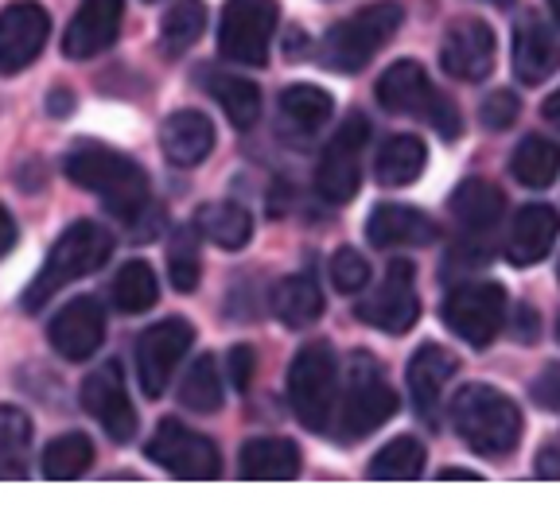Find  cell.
Listing matches in <instances>:
<instances>
[{"mask_svg":"<svg viewBox=\"0 0 560 505\" xmlns=\"http://www.w3.org/2000/svg\"><path fill=\"white\" fill-rule=\"evenodd\" d=\"M62 172L74 187L97 195L105 207L114 210L121 222H140L152 210V195H149V175L137 160L121 156V152L94 144V140H82L67 152L62 160Z\"/></svg>","mask_w":560,"mask_h":505,"instance_id":"1","label":"cell"},{"mask_svg":"<svg viewBox=\"0 0 560 505\" xmlns=\"http://www.w3.org/2000/svg\"><path fill=\"white\" fill-rule=\"evenodd\" d=\"M114 252V237L109 230L97 222H74L59 234V242L47 252L44 269L35 272V280L24 292V312H39L44 304H51L62 287H70L74 280L97 272Z\"/></svg>","mask_w":560,"mask_h":505,"instance_id":"2","label":"cell"},{"mask_svg":"<svg viewBox=\"0 0 560 505\" xmlns=\"http://www.w3.org/2000/svg\"><path fill=\"white\" fill-rule=\"evenodd\" d=\"M452 427L475 455L502 459L522 439V412L506 392L490 385H464L452 397Z\"/></svg>","mask_w":560,"mask_h":505,"instance_id":"3","label":"cell"},{"mask_svg":"<svg viewBox=\"0 0 560 505\" xmlns=\"http://www.w3.org/2000/svg\"><path fill=\"white\" fill-rule=\"evenodd\" d=\"M289 404L307 432H327L339 404V357L331 342H307L289 366Z\"/></svg>","mask_w":560,"mask_h":505,"instance_id":"4","label":"cell"},{"mask_svg":"<svg viewBox=\"0 0 560 505\" xmlns=\"http://www.w3.org/2000/svg\"><path fill=\"white\" fill-rule=\"evenodd\" d=\"M401 20H405V9L394 4V0L366 4V9L339 20V24L324 35V47H319V51H324V62L331 70H342V74H354V70L366 67V62L394 39Z\"/></svg>","mask_w":560,"mask_h":505,"instance_id":"5","label":"cell"},{"mask_svg":"<svg viewBox=\"0 0 560 505\" xmlns=\"http://www.w3.org/2000/svg\"><path fill=\"white\" fill-rule=\"evenodd\" d=\"M377 105L389 109V114L424 117V121L447 140L459 137V109H455V102L440 94L429 74H424V67L412 59L394 62V67L377 79Z\"/></svg>","mask_w":560,"mask_h":505,"instance_id":"6","label":"cell"},{"mask_svg":"<svg viewBox=\"0 0 560 505\" xmlns=\"http://www.w3.org/2000/svg\"><path fill=\"white\" fill-rule=\"evenodd\" d=\"M335 424H339L342 439H362L374 427L397 412V392L385 381L382 366L370 354H354L347 366V389H342V404H335Z\"/></svg>","mask_w":560,"mask_h":505,"instance_id":"7","label":"cell"},{"mask_svg":"<svg viewBox=\"0 0 560 505\" xmlns=\"http://www.w3.org/2000/svg\"><path fill=\"white\" fill-rule=\"evenodd\" d=\"M506 214V195L490 179H464L452 195V219L459 226V245L452 261L482 265L490 257V234Z\"/></svg>","mask_w":560,"mask_h":505,"instance_id":"8","label":"cell"},{"mask_svg":"<svg viewBox=\"0 0 560 505\" xmlns=\"http://www.w3.org/2000/svg\"><path fill=\"white\" fill-rule=\"evenodd\" d=\"M277 24V0H226L219 16V51L242 67H265Z\"/></svg>","mask_w":560,"mask_h":505,"instance_id":"9","label":"cell"},{"mask_svg":"<svg viewBox=\"0 0 560 505\" xmlns=\"http://www.w3.org/2000/svg\"><path fill=\"white\" fill-rule=\"evenodd\" d=\"M444 322L467 347H490L506 322V287L499 280H471L447 292Z\"/></svg>","mask_w":560,"mask_h":505,"instance_id":"10","label":"cell"},{"mask_svg":"<svg viewBox=\"0 0 560 505\" xmlns=\"http://www.w3.org/2000/svg\"><path fill=\"white\" fill-rule=\"evenodd\" d=\"M370 149V121L362 114H350L342 129L327 140L319 167H315V191L327 202H350L362 184V156Z\"/></svg>","mask_w":560,"mask_h":505,"instance_id":"11","label":"cell"},{"mask_svg":"<svg viewBox=\"0 0 560 505\" xmlns=\"http://www.w3.org/2000/svg\"><path fill=\"white\" fill-rule=\"evenodd\" d=\"M149 459H156L172 479L184 482H210L222 474L219 444L184 427L179 420H164L156 427V436L149 439Z\"/></svg>","mask_w":560,"mask_h":505,"instance_id":"12","label":"cell"},{"mask_svg":"<svg viewBox=\"0 0 560 505\" xmlns=\"http://www.w3.org/2000/svg\"><path fill=\"white\" fill-rule=\"evenodd\" d=\"M191 342H195V327L187 319H179V315H172V319H160L156 327H149V331L140 334V342H137V377H140V389H144V397H152V401H156L160 392L167 389L175 366L187 357Z\"/></svg>","mask_w":560,"mask_h":505,"instance_id":"13","label":"cell"},{"mask_svg":"<svg viewBox=\"0 0 560 505\" xmlns=\"http://www.w3.org/2000/svg\"><path fill=\"white\" fill-rule=\"evenodd\" d=\"M82 409L105 427V436L114 444H129L137 436V409L125 389V374L117 362H105L82 381Z\"/></svg>","mask_w":560,"mask_h":505,"instance_id":"14","label":"cell"},{"mask_svg":"<svg viewBox=\"0 0 560 505\" xmlns=\"http://www.w3.org/2000/svg\"><path fill=\"white\" fill-rule=\"evenodd\" d=\"M409 261H394L385 280L377 284V292L359 304V319L377 327L385 334H405L412 322L420 319V296H417V280H412Z\"/></svg>","mask_w":560,"mask_h":505,"instance_id":"15","label":"cell"},{"mask_svg":"<svg viewBox=\"0 0 560 505\" xmlns=\"http://www.w3.org/2000/svg\"><path fill=\"white\" fill-rule=\"evenodd\" d=\"M51 35V16L32 0H20L0 12V74H20L32 67Z\"/></svg>","mask_w":560,"mask_h":505,"instance_id":"16","label":"cell"},{"mask_svg":"<svg viewBox=\"0 0 560 505\" xmlns=\"http://www.w3.org/2000/svg\"><path fill=\"white\" fill-rule=\"evenodd\" d=\"M440 67L459 82H482L494 70V32L479 16L455 20L440 47Z\"/></svg>","mask_w":560,"mask_h":505,"instance_id":"17","label":"cell"},{"mask_svg":"<svg viewBox=\"0 0 560 505\" xmlns=\"http://www.w3.org/2000/svg\"><path fill=\"white\" fill-rule=\"evenodd\" d=\"M121 20L125 0H82L79 12L70 16L67 32H62V55L82 62L109 51L121 35Z\"/></svg>","mask_w":560,"mask_h":505,"instance_id":"18","label":"cell"},{"mask_svg":"<svg viewBox=\"0 0 560 505\" xmlns=\"http://www.w3.org/2000/svg\"><path fill=\"white\" fill-rule=\"evenodd\" d=\"M47 334H51V347L59 357H67V362H86V357H94V350L102 347V339H105L102 304H97L94 296L70 300L51 319Z\"/></svg>","mask_w":560,"mask_h":505,"instance_id":"19","label":"cell"},{"mask_svg":"<svg viewBox=\"0 0 560 505\" xmlns=\"http://www.w3.org/2000/svg\"><path fill=\"white\" fill-rule=\"evenodd\" d=\"M455 369H459V357L447 347H436V342H424L412 354L405 377H409V401L420 420H429V424L440 420V401H444V389L455 377Z\"/></svg>","mask_w":560,"mask_h":505,"instance_id":"20","label":"cell"},{"mask_svg":"<svg viewBox=\"0 0 560 505\" xmlns=\"http://www.w3.org/2000/svg\"><path fill=\"white\" fill-rule=\"evenodd\" d=\"M366 237H370V245H377V249H397V245L420 249V245H436L440 226L417 207L382 202V207H374V214L366 219Z\"/></svg>","mask_w":560,"mask_h":505,"instance_id":"21","label":"cell"},{"mask_svg":"<svg viewBox=\"0 0 560 505\" xmlns=\"http://www.w3.org/2000/svg\"><path fill=\"white\" fill-rule=\"evenodd\" d=\"M560 67V39L537 16L517 20L514 27V74L525 86L552 79Z\"/></svg>","mask_w":560,"mask_h":505,"instance_id":"22","label":"cell"},{"mask_svg":"<svg viewBox=\"0 0 560 505\" xmlns=\"http://www.w3.org/2000/svg\"><path fill=\"white\" fill-rule=\"evenodd\" d=\"M560 234V214L545 202H534V207H522L514 219V230H510L506 242V257L517 269H529V265L545 261L552 252V242Z\"/></svg>","mask_w":560,"mask_h":505,"instance_id":"23","label":"cell"},{"mask_svg":"<svg viewBox=\"0 0 560 505\" xmlns=\"http://www.w3.org/2000/svg\"><path fill=\"white\" fill-rule=\"evenodd\" d=\"M160 149L175 167H195L210 156L214 149V125L199 109H179L160 129Z\"/></svg>","mask_w":560,"mask_h":505,"instance_id":"24","label":"cell"},{"mask_svg":"<svg viewBox=\"0 0 560 505\" xmlns=\"http://www.w3.org/2000/svg\"><path fill=\"white\" fill-rule=\"evenodd\" d=\"M300 474V447L292 439L261 436L242 447V479L254 482H284Z\"/></svg>","mask_w":560,"mask_h":505,"instance_id":"25","label":"cell"},{"mask_svg":"<svg viewBox=\"0 0 560 505\" xmlns=\"http://www.w3.org/2000/svg\"><path fill=\"white\" fill-rule=\"evenodd\" d=\"M424 164H429L424 140L412 137V132H397V137H389L382 149H377L374 175H377V184H385V187H409L420 179Z\"/></svg>","mask_w":560,"mask_h":505,"instance_id":"26","label":"cell"},{"mask_svg":"<svg viewBox=\"0 0 560 505\" xmlns=\"http://www.w3.org/2000/svg\"><path fill=\"white\" fill-rule=\"evenodd\" d=\"M272 312L284 327L292 331H304L312 327L319 315H324V292L315 284V277L307 272H296V277H284L277 287H272Z\"/></svg>","mask_w":560,"mask_h":505,"instance_id":"27","label":"cell"},{"mask_svg":"<svg viewBox=\"0 0 560 505\" xmlns=\"http://www.w3.org/2000/svg\"><path fill=\"white\" fill-rule=\"evenodd\" d=\"M195 234H202L207 242L219 245V249L237 252L254 237V219L237 202H210V207L199 210V219H195Z\"/></svg>","mask_w":560,"mask_h":505,"instance_id":"28","label":"cell"},{"mask_svg":"<svg viewBox=\"0 0 560 505\" xmlns=\"http://www.w3.org/2000/svg\"><path fill=\"white\" fill-rule=\"evenodd\" d=\"M277 109H280V121H284V129L307 137V132L324 129L327 117H331V109H335V102H331V94H327V90L307 86V82H296V86H289L284 94H280Z\"/></svg>","mask_w":560,"mask_h":505,"instance_id":"29","label":"cell"},{"mask_svg":"<svg viewBox=\"0 0 560 505\" xmlns=\"http://www.w3.org/2000/svg\"><path fill=\"white\" fill-rule=\"evenodd\" d=\"M510 172L522 187L545 191L560 175V144H552L549 137H525L510 160Z\"/></svg>","mask_w":560,"mask_h":505,"instance_id":"30","label":"cell"},{"mask_svg":"<svg viewBox=\"0 0 560 505\" xmlns=\"http://www.w3.org/2000/svg\"><path fill=\"white\" fill-rule=\"evenodd\" d=\"M32 455V420L16 404H0V482L24 479Z\"/></svg>","mask_w":560,"mask_h":505,"instance_id":"31","label":"cell"},{"mask_svg":"<svg viewBox=\"0 0 560 505\" xmlns=\"http://www.w3.org/2000/svg\"><path fill=\"white\" fill-rule=\"evenodd\" d=\"M210 97L222 105V114L230 117L234 129H254L257 117H261V90L249 79H237V74H210Z\"/></svg>","mask_w":560,"mask_h":505,"instance_id":"32","label":"cell"},{"mask_svg":"<svg viewBox=\"0 0 560 505\" xmlns=\"http://www.w3.org/2000/svg\"><path fill=\"white\" fill-rule=\"evenodd\" d=\"M109 296H114L117 312L144 315L160 300V284H156V272H152V265H144V261L121 265V272H117L114 284H109Z\"/></svg>","mask_w":560,"mask_h":505,"instance_id":"33","label":"cell"},{"mask_svg":"<svg viewBox=\"0 0 560 505\" xmlns=\"http://www.w3.org/2000/svg\"><path fill=\"white\" fill-rule=\"evenodd\" d=\"M366 474L370 479H382V482L420 479V474H424V447H420V439H412V436L389 439V444L370 459Z\"/></svg>","mask_w":560,"mask_h":505,"instance_id":"34","label":"cell"},{"mask_svg":"<svg viewBox=\"0 0 560 505\" xmlns=\"http://www.w3.org/2000/svg\"><path fill=\"white\" fill-rule=\"evenodd\" d=\"M222 377H219V362L210 354L195 357V366L187 369L184 385H179V404L191 412H199V416H210V412L222 409Z\"/></svg>","mask_w":560,"mask_h":505,"instance_id":"35","label":"cell"},{"mask_svg":"<svg viewBox=\"0 0 560 505\" xmlns=\"http://www.w3.org/2000/svg\"><path fill=\"white\" fill-rule=\"evenodd\" d=\"M90 462H94V444L90 436L82 432H67V436L51 439L44 451V474L51 482H70V479H82L90 471Z\"/></svg>","mask_w":560,"mask_h":505,"instance_id":"36","label":"cell"},{"mask_svg":"<svg viewBox=\"0 0 560 505\" xmlns=\"http://www.w3.org/2000/svg\"><path fill=\"white\" fill-rule=\"evenodd\" d=\"M167 277H172L175 292H195L202 277V257L199 242H195V230H175L172 242H167Z\"/></svg>","mask_w":560,"mask_h":505,"instance_id":"37","label":"cell"},{"mask_svg":"<svg viewBox=\"0 0 560 505\" xmlns=\"http://www.w3.org/2000/svg\"><path fill=\"white\" fill-rule=\"evenodd\" d=\"M202 27H207V9H202V0H175L172 9H167L160 35H164L167 51L179 55V51H187L195 39H199Z\"/></svg>","mask_w":560,"mask_h":505,"instance_id":"38","label":"cell"},{"mask_svg":"<svg viewBox=\"0 0 560 505\" xmlns=\"http://www.w3.org/2000/svg\"><path fill=\"white\" fill-rule=\"evenodd\" d=\"M331 284L339 287L342 296H354V292H362V287L370 284L366 257H362L359 249H350V245L335 249V257H331Z\"/></svg>","mask_w":560,"mask_h":505,"instance_id":"39","label":"cell"},{"mask_svg":"<svg viewBox=\"0 0 560 505\" xmlns=\"http://www.w3.org/2000/svg\"><path fill=\"white\" fill-rule=\"evenodd\" d=\"M479 117L490 132H506L510 125L522 117V102H517L514 90H494V94H487V102H482Z\"/></svg>","mask_w":560,"mask_h":505,"instance_id":"40","label":"cell"},{"mask_svg":"<svg viewBox=\"0 0 560 505\" xmlns=\"http://www.w3.org/2000/svg\"><path fill=\"white\" fill-rule=\"evenodd\" d=\"M529 397H534L537 409L560 412V366H545L529 385Z\"/></svg>","mask_w":560,"mask_h":505,"instance_id":"41","label":"cell"},{"mask_svg":"<svg viewBox=\"0 0 560 505\" xmlns=\"http://www.w3.org/2000/svg\"><path fill=\"white\" fill-rule=\"evenodd\" d=\"M226 366H230V381H234L237 392H245L249 385H254V374H257V354L249 347H234L226 357Z\"/></svg>","mask_w":560,"mask_h":505,"instance_id":"42","label":"cell"},{"mask_svg":"<svg viewBox=\"0 0 560 505\" xmlns=\"http://www.w3.org/2000/svg\"><path fill=\"white\" fill-rule=\"evenodd\" d=\"M514 339L517 342H537V312L529 304H522L514 312Z\"/></svg>","mask_w":560,"mask_h":505,"instance_id":"43","label":"cell"},{"mask_svg":"<svg viewBox=\"0 0 560 505\" xmlns=\"http://www.w3.org/2000/svg\"><path fill=\"white\" fill-rule=\"evenodd\" d=\"M16 237H20L16 219H12L9 210L0 207V257H9V252H12V245H16Z\"/></svg>","mask_w":560,"mask_h":505,"instance_id":"44","label":"cell"},{"mask_svg":"<svg viewBox=\"0 0 560 505\" xmlns=\"http://www.w3.org/2000/svg\"><path fill=\"white\" fill-rule=\"evenodd\" d=\"M537 479H560V451L557 447H545L537 455Z\"/></svg>","mask_w":560,"mask_h":505,"instance_id":"45","label":"cell"},{"mask_svg":"<svg viewBox=\"0 0 560 505\" xmlns=\"http://www.w3.org/2000/svg\"><path fill=\"white\" fill-rule=\"evenodd\" d=\"M47 109H51L55 117L70 114V109H74V94H70V90H55V94L47 97Z\"/></svg>","mask_w":560,"mask_h":505,"instance_id":"46","label":"cell"},{"mask_svg":"<svg viewBox=\"0 0 560 505\" xmlns=\"http://www.w3.org/2000/svg\"><path fill=\"white\" fill-rule=\"evenodd\" d=\"M541 114H545V121L557 125V129H560V90H557V94L545 97V109H541Z\"/></svg>","mask_w":560,"mask_h":505,"instance_id":"47","label":"cell"},{"mask_svg":"<svg viewBox=\"0 0 560 505\" xmlns=\"http://www.w3.org/2000/svg\"><path fill=\"white\" fill-rule=\"evenodd\" d=\"M440 479H467V482H475V479H479V471H464V467H444V471H440Z\"/></svg>","mask_w":560,"mask_h":505,"instance_id":"48","label":"cell"},{"mask_svg":"<svg viewBox=\"0 0 560 505\" xmlns=\"http://www.w3.org/2000/svg\"><path fill=\"white\" fill-rule=\"evenodd\" d=\"M549 12H552V20L560 24V0H549Z\"/></svg>","mask_w":560,"mask_h":505,"instance_id":"49","label":"cell"},{"mask_svg":"<svg viewBox=\"0 0 560 505\" xmlns=\"http://www.w3.org/2000/svg\"><path fill=\"white\" fill-rule=\"evenodd\" d=\"M490 4H506V0H490Z\"/></svg>","mask_w":560,"mask_h":505,"instance_id":"50","label":"cell"},{"mask_svg":"<svg viewBox=\"0 0 560 505\" xmlns=\"http://www.w3.org/2000/svg\"><path fill=\"white\" fill-rule=\"evenodd\" d=\"M557 334H560V331H557Z\"/></svg>","mask_w":560,"mask_h":505,"instance_id":"51","label":"cell"}]
</instances>
